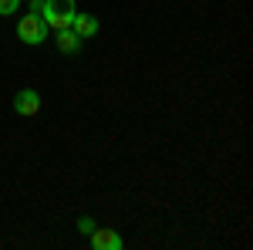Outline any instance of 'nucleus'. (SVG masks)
<instances>
[{"instance_id": "obj_2", "label": "nucleus", "mask_w": 253, "mask_h": 250, "mask_svg": "<svg viewBox=\"0 0 253 250\" xmlns=\"http://www.w3.org/2000/svg\"><path fill=\"white\" fill-rule=\"evenodd\" d=\"M47 31H51V27H47L44 17L34 14V10H31V14H24V17L17 20V38L24 41V44H31V48H34V44H44Z\"/></svg>"}, {"instance_id": "obj_7", "label": "nucleus", "mask_w": 253, "mask_h": 250, "mask_svg": "<svg viewBox=\"0 0 253 250\" xmlns=\"http://www.w3.org/2000/svg\"><path fill=\"white\" fill-rule=\"evenodd\" d=\"M20 0H0V17H10V14H17Z\"/></svg>"}, {"instance_id": "obj_6", "label": "nucleus", "mask_w": 253, "mask_h": 250, "mask_svg": "<svg viewBox=\"0 0 253 250\" xmlns=\"http://www.w3.org/2000/svg\"><path fill=\"white\" fill-rule=\"evenodd\" d=\"M54 41H58V51H61V54H78V51H81V38L71 31V27H61Z\"/></svg>"}, {"instance_id": "obj_1", "label": "nucleus", "mask_w": 253, "mask_h": 250, "mask_svg": "<svg viewBox=\"0 0 253 250\" xmlns=\"http://www.w3.org/2000/svg\"><path fill=\"white\" fill-rule=\"evenodd\" d=\"M41 17L47 27H71V17H75V0H44L41 3Z\"/></svg>"}, {"instance_id": "obj_8", "label": "nucleus", "mask_w": 253, "mask_h": 250, "mask_svg": "<svg viewBox=\"0 0 253 250\" xmlns=\"http://www.w3.org/2000/svg\"><path fill=\"white\" fill-rule=\"evenodd\" d=\"M78 230L81 233H91V230H95V220H91V216H81V220H78Z\"/></svg>"}, {"instance_id": "obj_5", "label": "nucleus", "mask_w": 253, "mask_h": 250, "mask_svg": "<svg viewBox=\"0 0 253 250\" xmlns=\"http://www.w3.org/2000/svg\"><path fill=\"white\" fill-rule=\"evenodd\" d=\"M71 31H75L81 41L95 38V34H98V17H95V14H78V10H75V17H71Z\"/></svg>"}, {"instance_id": "obj_4", "label": "nucleus", "mask_w": 253, "mask_h": 250, "mask_svg": "<svg viewBox=\"0 0 253 250\" xmlns=\"http://www.w3.org/2000/svg\"><path fill=\"white\" fill-rule=\"evenodd\" d=\"M88 237H91V247L95 250H122L125 247V240H122L112 227H95Z\"/></svg>"}, {"instance_id": "obj_3", "label": "nucleus", "mask_w": 253, "mask_h": 250, "mask_svg": "<svg viewBox=\"0 0 253 250\" xmlns=\"http://www.w3.org/2000/svg\"><path fill=\"white\" fill-rule=\"evenodd\" d=\"M14 112L24 118H34L41 112V95L34 92V88H24V92H17L14 95Z\"/></svg>"}]
</instances>
